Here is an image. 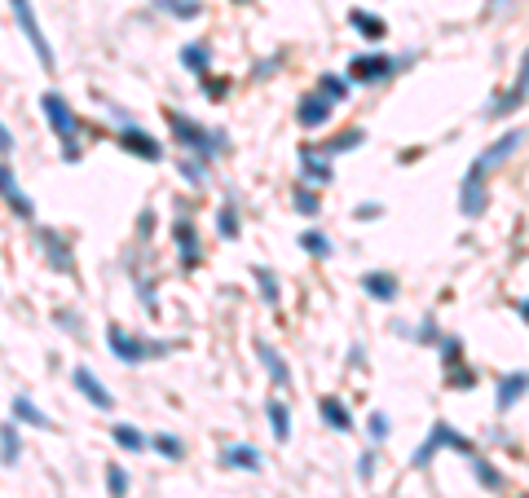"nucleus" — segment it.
Segmentation results:
<instances>
[{
    "label": "nucleus",
    "mask_w": 529,
    "mask_h": 498,
    "mask_svg": "<svg viewBox=\"0 0 529 498\" xmlns=\"http://www.w3.org/2000/svg\"><path fill=\"white\" fill-rule=\"evenodd\" d=\"M525 142V133L521 128H512V133H503L494 146H485L481 154H476V163L468 168V181H464V195H459V207H464V216H481L485 212V172L490 168H499V163H507L512 154H516V146Z\"/></svg>",
    "instance_id": "f257e3e1"
},
{
    "label": "nucleus",
    "mask_w": 529,
    "mask_h": 498,
    "mask_svg": "<svg viewBox=\"0 0 529 498\" xmlns=\"http://www.w3.org/2000/svg\"><path fill=\"white\" fill-rule=\"evenodd\" d=\"M168 128H172V137L181 142L186 150H199V154H225V133H208L204 124H195L190 115H181V110H168Z\"/></svg>",
    "instance_id": "f03ea898"
},
{
    "label": "nucleus",
    "mask_w": 529,
    "mask_h": 498,
    "mask_svg": "<svg viewBox=\"0 0 529 498\" xmlns=\"http://www.w3.org/2000/svg\"><path fill=\"white\" fill-rule=\"evenodd\" d=\"M40 106H45L49 128L57 133V142H62V154L75 163V159H80V119L71 115L66 98H57V93H45V98H40Z\"/></svg>",
    "instance_id": "7ed1b4c3"
},
{
    "label": "nucleus",
    "mask_w": 529,
    "mask_h": 498,
    "mask_svg": "<svg viewBox=\"0 0 529 498\" xmlns=\"http://www.w3.org/2000/svg\"><path fill=\"white\" fill-rule=\"evenodd\" d=\"M106 340H110V353H115L119 362H128V366L151 362V357H163V353H168V345H146V340H137L133 331H124L119 322L106 327Z\"/></svg>",
    "instance_id": "20e7f679"
},
{
    "label": "nucleus",
    "mask_w": 529,
    "mask_h": 498,
    "mask_svg": "<svg viewBox=\"0 0 529 498\" xmlns=\"http://www.w3.org/2000/svg\"><path fill=\"white\" fill-rule=\"evenodd\" d=\"M441 446L459 450V454H473V441H468L464 432H455V424H446V419H441V424H432L428 441L415 450V459H411V463H415V467H428V463H432V454H437Z\"/></svg>",
    "instance_id": "39448f33"
},
{
    "label": "nucleus",
    "mask_w": 529,
    "mask_h": 498,
    "mask_svg": "<svg viewBox=\"0 0 529 498\" xmlns=\"http://www.w3.org/2000/svg\"><path fill=\"white\" fill-rule=\"evenodd\" d=\"M9 9H13V18H18L22 36L31 40V49H36V57H40V66H49V71H53V49H49V40H45V31H40V18H36L31 0H9Z\"/></svg>",
    "instance_id": "423d86ee"
},
{
    "label": "nucleus",
    "mask_w": 529,
    "mask_h": 498,
    "mask_svg": "<svg viewBox=\"0 0 529 498\" xmlns=\"http://www.w3.org/2000/svg\"><path fill=\"white\" fill-rule=\"evenodd\" d=\"M397 66H402L397 57H384V53H362V57H353V62H349V80H353V84H379V80H388Z\"/></svg>",
    "instance_id": "0eeeda50"
},
{
    "label": "nucleus",
    "mask_w": 529,
    "mask_h": 498,
    "mask_svg": "<svg viewBox=\"0 0 529 498\" xmlns=\"http://www.w3.org/2000/svg\"><path fill=\"white\" fill-rule=\"evenodd\" d=\"M119 146L128 150V154H137V159H163V146H159L151 133H142V128H133L128 119H124V128H119Z\"/></svg>",
    "instance_id": "6e6552de"
},
{
    "label": "nucleus",
    "mask_w": 529,
    "mask_h": 498,
    "mask_svg": "<svg viewBox=\"0 0 529 498\" xmlns=\"http://www.w3.org/2000/svg\"><path fill=\"white\" fill-rule=\"evenodd\" d=\"M331 115H335V101L326 98V93H309V98L296 106V119H300V128H322Z\"/></svg>",
    "instance_id": "1a4fd4ad"
},
{
    "label": "nucleus",
    "mask_w": 529,
    "mask_h": 498,
    "mask_svg": "<svg viewBox=\"0 0 529 498\" xmlns=\"http://www.w3.org/2000/svg\"><path fill=\"white\" fill-rule=\"evenodd\" d=\"M71 384H75V389H80L84 398L93 401L98 410H110V406H115V398L106 393V389H102V380H98V375H93L89 366H75V371H71Z\"/></svg>",
    "instance_id": "9d476101"
},
{
    "label": "nucleus",
    "mask_w": 529,
    "mask_h": 498,
    "mask_svg": "<svg viewBox=\"0 0 529 498\" xmlns=\"http://www.w3.org/2000/svg\"><path fill=\"white\" fill-rule=\"evenodd\" d=\"M0 195H4V203H9V207H13L22 221H31V216H36L31 199L18 190V181H13V168H9V163H0Z\"/></svg>",
    "instance_id": "9b49d317"
},
{
    "label": "nucleus",
    "mask_w": 529,
    "mask_h": 498,
    "mask_svg": "<svg viewBox=\"0 0 529 498\" xmlns=\"http://www.w3.org/2000/svg\"><path fill=\"white\" fill-rule=\"evenodd\" d=\"M300 177H305L309 186H326V181L335 177V168L326 163V154H317V150H300Z\"/></svg>",
    "instance_id": "f8f14e48"
},
{
    "label": "nucleus",
    "mask_w": 529,
    "mask_h": 498,
    "mask_svg": "<svg viewBox=\"0 0 529 498\" xmlns=\"http://www.w3.org/2000/svg\"><path fill=\"white\" fill-rule=\"evenodd\" d=\"M525 93H529V49H525V57H521V75H516L512 93H503V98L494 101V115H507V110H516V106L525 101Z\"/></svg>",
    "instance_id": "ddd939ff"
},
{
    "label": "nucleus",
    "mask_w": 529,
    "mask_h": 498,
    "mask_svg": "<svg viewBox=\"0 0 529 498\" xmlns=\"http://www.w3.org/2000/svg\"><path fill=\"white\" fill-rule=\"evenodd\" d=\"M525 389H529V371H516V375H503L499 380V410H507V406H516V401L525 398Z\"/></svg>",
    "instance_id": "4468645a"
},
{
    "label": "nucleus",
    "mask_w": 529,
    "mask_h": 498,
    "mask_svg": "<svg viewBox=\"0 0 529 498\" xmlns=\"http://www.w3.org/2000/svg\"><path fill=\"white\" fill-rule=\"evenodd\" d=\"M221 463L225 467H238V472H261V454L252 446H225L221 450Z\"/></svg>",
    "instance_id": "2eb2a0df"
},
{
    "label": "nucleus",
    "mask_w": 529,
    "mask_h": 498,
    "mask_svg": "<svg viewBox=\"0 0 529 498\" xmlns=\"http://www.w3.org/2000/svg\"><path fill=\"white\" fill-rule=\"evenodd\" d=\"M362 292H367L370 300H384V304H388V300H397V292H402V287H397V278H393V274H379V269H375V274H367V278H362Z\"/></svg>",
    "instance_id": "dca6fc26"
},
{
    "label": "nucleus",
    "mask_w": 529,
    "mask_h": 498,
    "mask_svg": "<svg viewBox=\"0 0 529 498\" xmlns=\"http://www.w3.org/2000/svg\"><path fill=\"white\" fill-rule=\"evenodd\" d=\"M317 410H322L326 428H335V432H349V428H353V419H349V406H344L340 398H322V401H317Z\"/></svg>",
    "instance_id": "f3484780"
},
{
    "label": "nucleus",
    "mask_w": 529,
    "mask_h": 498,
    "mask_svg": "<svg viewBox=\"0 0 529 498\" xmlns=\"http://www.w3.org/2000/svg\"><path fill=\"white\" fill-rule=\"evenodd\" d=\"M13 419L18 424H31V428H53V419L31 398H13Z\"/></svg>",
    "instance_id": "a211bd4d"
},
{
    "label": "nucleus",
    "mask_w": 529,
    "mask_h": 498,
    "mask_svg": "<svg viewBox=\"0 0 529 498\" xmlns=\"http://www.w3.org/2000/svg\"><path fill=\"white\" fill-rule=\"evenodd\" d=\"M172 234H177V243H181V260L195 265V260H199V234H195V225L181 216V221L172 225Z\"/></svg>",
    "instance_id": "6ab92c4d"
},
{
    "label": "nucleus",
    "mask_w": 529,
    "mask_h": 498,
    "mask_svg": "<svg viewBox=\"0 0 529 498\" xmlns=\"http://www.w3.org/2000/svg\"><path fill=\"white\" fill-rule=\"evenodd\" d=\"M22 454V437H18V424H0V463H18Z\"/></svg>",
    "instance_id": "aec40b11"
},
{
    "label": "nucleus",
    "mask_w": 529,
    "mask_h": 498,
    "mask_svg": "<svg viewBox=\"0 0 529 498\" xmlns=\"http://www.w3.org/2000/svg\"><path fill=\"white\" fill-rule=\"evenodd\" d=\"M349 22H353V27H358L367 40H384V36H388L384 18H375V13H367V9H353V13H349Z\"/></svg>",
    "instance_id": "412c9836"
},
{
    "label": "nucleus",
    "mask_w": 529,
    "mask_h": 498,
    "mask_svg": "<svg viewBox=\"0 0 529 498\" xmlns=\"http://www.w3.org/2000/svg\"><path fill=\"white\" fill-rule=\"evenodd\" d=\"M269 428H273L278 441L291 437V410H287V401H269Z\"/></svg>",
    "instance_id": "4be33fe9"
},
{
    "label": "nucleus",
    "mask_w": 529,
    "mask_h": 498,
    "mask_svg": "<svg viewBox=\"0 0 529 498\" xmlns=\"http://www.w3.org/2000/svg\"><path fill=\"white\" fill-rule=\"evenodd\" d=\"M468 467H473V476L481 481V485H485V490H503V476H499V472H494V467H490V463L476 454V450L468 454Z\"/></svg>",
    "instance_id": "5701e85b"
},
{
    "label": "nucleus",
    "mask_w": 529,
    "mask_h": 498,
    "mask_svg": "<svg viewBox=\"0 0 529 498\" xmlns=\"http://www.w3.org/2000/svg\"><path fill=\"white\" fill-rule=\"evenodd\" d=\"M261 362H264V371H269V380H273L278 389H287V380H291V375H287V362L278 357V349L261 345Z\"/></svg>",
    "instance_id": "b1692460"
},
{
    "label": "nucleus",
    "mask_w": 529,
    "mask_h": 498,
    "mask_svg": "<svg viewBox=\"0 0 529 498\" xmlns=\"http://www.w3.org/2000/svg\"><path fill=\"white\" fill-rule=\"evenodd\" d=\"M181 62L195 71V75H208L212 71V53H208V45H186L181 49Z\"/></svg>",
    "instance_id": "393cba45"
},
{
    "label": "nucleus",
    "mask_w": 529,
    "mask_h": 498,
    "mask_svg": "<svg viewBox=\"0 0 529 498\" xmlns=\"http://www.w3.org/2000/svg\"><path fill=\"white\" fill-rule=\"evenodd\" d=\"M40 239H45V248H49V260H53V265H57L62 274H71V251H66V243H62L53 230H45Z\"/></svg>",
    "instance_id": "a878e982"
},
{
    "label": "nucleus",
    "mask_w": 529,
    "mask_h": 498,
    "mask_svg": "<svg viewBox=\"0 0 529 498\" xmlns=\"http://www.w3.org/2000/svg\"><path fill=\"white\" fill-rule=\"evenodd\" d=\"M349 84H353V80H344V75H322V80H317V93H326L331 101H344L349 98Z\"/></svg>",
    "instance_id": "bb28decb"
},
{
    "label": "nucleus",
    "mask_w": 529,
    "mask_h": 498,
    "mask_svg": "<svg viewBox=\"0 0 529 498\" xmlns=\"http://www.w3.org/2000/svg\"><path fill=\"white\" fill-rule=\"evenodd\" d=\"M155 4L163 13H172V18H199V9H204L199 0H155Z\"/></svg>",
    "instance_id": "cd10ccee"
},
{
    "label": "nucleus",
    "mask_w": 529,
    "mask_h": 498,
    "mask_svg": "<svg viewBox=\"0 0 529 498\" xmlns=\"http://www.w3.org/2000/svg\"><path fill=\"white\" fill-rule=\"evenodd\" d=\"M110 437H115L124 450H142V446H146V437H142L133 424H115V428H110Z\"/></svg>",
    "instance_id": "c85d7f7f"
},
{
    "label": "nucleus",
    "mask_w": 529,
    "mask_h": 498,
    "mask_svg": "<svg viewBox=\"0 0 529 498\" xmlns=\"http://www.w3.org/2000/svg\"><path fill=\"white\" fill-rule=\"evenodd\" d=\"M106 490H110V498H128V472L119 463L106 467Z\"/></svg>",
    "instance_id": "c756f323"
},
{
    "label": "nucleus",
    "mask_w": 529,
    "mask_h": 498,
    "mask_svg": "<svg viewBox=\"0 0 529 498\" xmlns=\"http://www.w3.org/2000/svg\"><path fill=\"white\" fill-rule=\"evenodd\" d=\"M300 248L309 251V256H317V260H326V256H331V239L317 234V230H309V234H300Z\"/></svg>",
    "instance_id": "7c9ffc66"
},
{
    "label": "nucleus",
    "mask_w": 529,
    "mask_h": 498,
    "mask_svg": "<svg viewBox=\"0 0 529 498\" xmlns=\"http://www.w3.org/2000/svg\"><path fill=\"white\" fill-rule=\"evenodd\" d=\"M358 146H362V133L349 128V133H340L335 142H326V154H344V150H358Z\"/></svg>",
    "instance_id": "2f4dec72"
},
{
    "label": "nucleus",
    "mask_w": 529,
    "mask_h": 498,
    "mask_svg": "<svg viewBox=\"0 0 529 498\" xmlns=\"http://www.w3.org/2000/svg\"><path fill=\"white\" fill-rule=\"evenodd\" d=\"M151 446H155L159 454H168V459H181V454H186V446H181L172 432H159V437H151Z\"/></svg>",
    "instance_id": "473e14b6"
},
{
    "label": "nucleus",
    "mask_w": 529,
    "mask_h": 498,
    "mask_svg": "<svg viewBox=\"0 0 529 498\" xmlns=\"http://www.w3.org/2000/svg\"><path fill=\"white\" fill-rule=\"evenodd\" d=\"M216 230H221L225 239H238V212H234L230 203L221 207V216H216Z\"/></svg>",
    "instance_id": "72a5a7b5"
},
{
    "label": "nucleus",
    "mask_w": 529,
    "mask_h": 498,
    "mask_svg": "<svg viewBox=\"0 0 529 498\" xmlns=\"http://www.w3.org/2000/svg\"><path fill=\"white\" fill-rule=\"evenodd\" d=\"M296 207H300V216H317V195L309 190V186L296 190Z\"/></svg>",
    "instance_id": "f704fd0d"
},
{
    "label": "nucleus",
    "mask_w": 529,
    "mask_h": 498,
    "mask_svg": "<svg viewBox=\"0 0 529 498\" xmlns=\"http://www.w3.org/2000/svg\"><path fill=\"white\" fill-rule=\"evenodd\" d=\"M256 283H261V296L269 300V304H278V283H273V274L256 269Z\"/></svg>",
    "instance_id": "c9c22d12"
},
{
    "label": "nucleus",
    "mask_w": 529,
    "mask_h": 498,
    "mask_svg": "<svg viewBox=\"0 0 529 498\" xmlns=\"http://www.w3.org/2000/svg\"><path fill=\"white\" fill-rule=\"evenodd\" d=\"M370 437H375V441H384V437H388V415H379V410L370 415Z\"/></svg>",
    "instance_id": "e433bc0d"
},
{
    "label": "nucleus",
    "mask_w": 529,
    "mask_h": 498,
    "mask_svg": "<svg viewBox=\"0 0 529 498\" xmlns=\"http://www.w3.org/2000/svg\"><path fill=\"white\" fill-rule=\"evenodd\" d=\"M181 177L195 181V186H204V163H190V159H186V163H181Z\"/></svg>",
    "instance_id": "4c0bfd02"
},
{
    "label": "nucleus",
    "mask_w": 529,
    "mask_h": 498,
    "mask_svg": "<svg viewBox=\"0 0 529 498\" xmlns=\"http://www.w3.org/2000/svg\"><path fill=\"white\" fill-rule=\"evenodd\" d=\"M358 476H362V481H370V476H375V450H367V454H362V463H358Z\"/></svg>",
    "instance_id": "58836bf2"
},
{
    "label": "nucleus",
    "mask_w": 529,
    "mask_h": 498,
    "mask_svg": "<svg viewBox=\"0 0 529 498\" xmlns=\"http://www.w3.org/2000/svg\"><path fill=\"white\" fill-rule=\"evenodd\" d=\"M375 216H379V203H362L358 207V221H375Z\"/></svg>",
    "instance_id": "ea45409f"
},
{
    "label": "nucleus",
    "mask_w": 529,
    "mask_h": 498,
    "mask_svg": "<svg viewBox=\"0 0 529 498\" xmlns=\"http://www.w3.org/2000/svg\"><path fill=\"white\" fill-rule=\"evenodd\" d=\"M9 150H13V133L0 124V154H9Z\"/></svg>",
    "instance_id": "a19ab883"
},
{
    "label": "nucleus",
    "mask_w": 529,
    "mask_h": 498,
    "mask_svg": "<svg viewBox=\"0 0 529 498\" xmlns=\"http://www.w3.org/2000/svg\"><path fill=\"white\" fill-rule=\"evenodd\" d=\"M521 313H529V300H525V304H521Z\"/></svg>",
    "instance_id": "79ce46f5"
}]
</instances>
